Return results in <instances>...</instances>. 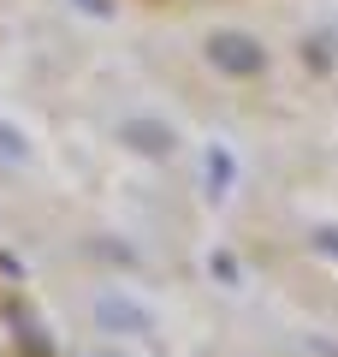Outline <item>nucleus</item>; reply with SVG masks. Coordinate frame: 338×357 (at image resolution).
Here are the masks:
<instances>
[{"mask_svg": "<svg viewBox=\"0 0 338 357\" xmlns=\"http://www.w3.org/2000/svg\"><path fill=\"white\" fill-rule=\"evenodd\" d=\"M214 60L232 66V72H261V48L243 42V36H220V42H214Z\"/></svg>", "mask_w": 338, "mask_h": 357, "instance_id": "f257e3e1", "label": "nucleus"}]
</instances>
